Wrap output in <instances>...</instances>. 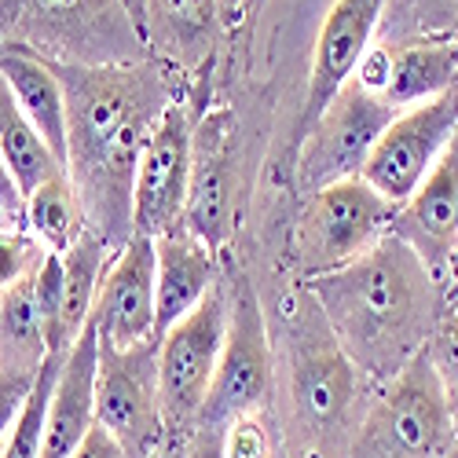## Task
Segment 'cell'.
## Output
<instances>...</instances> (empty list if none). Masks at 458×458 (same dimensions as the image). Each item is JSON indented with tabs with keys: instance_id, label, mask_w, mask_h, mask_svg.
<instances>
[{
	"instance_id": "obj_1",
	"label": "cell",
	"mask_w": 458,
	"mask_h": 458,
	"mask_svg": "<svg viewBox=\"0 0 458 458\" xmlns=\"http://www.w3.org/2000/svg\"><path fill=\"white\" fill-rule=\"evenodd\" d=\"M66 92V176L89 220L114 253L132 239L136 173L180 78L162 63L73 66L52 63Z\"/></svg>"
},
{
	"instance_id": "obj_2",
	"label": "cell",
	"mask_w": 458,
	"mask_h": 458,
	"mask_svg": "<svg viewBox=\"0 0 458 458\" xmlns=\"http://www.w3.org/2000/svg\"><path fill=\"white\" fill-rule=\"evenodd\" d=\"M309 293L352 367L377 389L426 352L433 330L451 312L447 286L396 235H386L341 272L312 279Z\"/></svg>"
},
{
	"instance_id": "obj_3",
	"label": "cell",
	"mask_w": 458,
	"mask_h": 458,
	"mask_svg": "<svg viewBox=\"0 0 458 458\" xmlns=\"http://www.w3.org/2000/svg\"><path fill=\"white\" fill-rule=\"evenodd\" d=\"M0 48L73 66L150 59L125 0H0Z\"/></svg>"
},
{
	"instance_id": "obj_4",
	"label": "cell",
	"mask_w": 458,
	"mask_h": 458,
	"mask_svg": "<svg viewBox=\"0 0 458 458\" xmlns=\"http://www.w3.org/2000/svg\"><path fill=\"white\" fill-rule=\"evenodd\" d=\"M396 206L363 180H337L301 202L290 235V264L301 283L341 272L393 235Z\"/></svg>"
},
{
	"instance_id": "obj_5",
	"label": "cell",
	"mask_w": 458,
	"mask_h": 458,
	"mask_svg": "<svg viewBox=\"0 0 458 458\" xmlns=\"http://www.w3.org/2000/svg\"><path fill=\"white\" fill-rule=\"evenodd\" d=\"M227 283L216 279V286L202 297L195 312H187L176 327H169L158 337V396L165 429L173 433H195L199 414L206 407V396L213 389L216 363L227 341Z\"/></svg>"
},
{
	"instance_id": "obj_6",
	"label": "cell",
	"mask_w": 458,
	"mask_h": 458,
	"mask_svg": "<svg viewBox=\"0 0 458 458\" xmlns=\"http://www.w3.org/2000/svg\"><path fill=\"white\" fill-rule=\"evenodd\" d=\"M396 114L400 110H393L381 96H374L356 78H349V85L323 106L312 129L297 140V162H293L297 195L309 199L337 180L360 176L374 143L393 125Z\"/></svg>"
},
{
	"instance_id": "obj_7",
	"label": "cell",
	"mask_w": 458,
	"mask_h": 458,
	"mask_svg": "<svg viewBox=\"0 0 458 458\" xmlns=\"http://www.w3.org/2000/svg\"><path fill=\"white\" fill-rule=\"evenodd\" d=\"M227 341L216 363L213 389L195 429H227L246 414H257L272 386V337L253 283L235 272L227 279Z\"/></svg>"
},
{
	"instance_id": "obj_8",
	"label": "cell",
	"mask_w": 458,
	"mask_h": 458,
	"mask_svg": "<svg viewBox=\"0 0 458 458\" xmlns=\"http://www.w3.org/2000/svg\"><path fill=\"white\" fill-rule=\"evenodd\" d=\"M195 99L180 96L169 103L136 173L132 199V235L162 239L183 227V209L191 195V173H195Z\"/></svg>"
},
{
	"instance_id": "obj_9",
	"label": "cell",
	"mask_w": 458,
	"mask_h": 458,
	"mask_svg": "<svg viewBox=\"0 0 458 458\" xmlns=\"http://www.w3.org/2000/svg\"><path fill=\"white\" fill-rule=\"evenodd\" d=\"M96 426H103L132 458H150L165 437L158 396V341L136 349L99 345L96 374Z\"/></svg>"
},
{
	"instance_id": "obj_10",
	"label": "cell",
	"mask_w": 458,
	"mask_h": 458,
	"mask_svg": "<svg viewBox=\"0 0 458 458\" xmlns=\"http://www.w3.org/2000/svg\"><path fill=\"white\" fill-rule=\"evenodd\" d=\"M454 132H458V89L400 110L393 125L374 143L360 176L381 199L400 209L418 191V183L433 173Z\"/></svg>"
},
{
	"instance_id": "obj_11",
	"label": "cell",
	"mask_w": 458,
	"mask_h": 458,
	"mask_svg": "<svg viewBox=\"0 0 458 458\" xmlns=\"http://www.w3.org/2000/svg\"><path fill=\"white\" fill-rule=\"evenodd\" d=\"M360 370L337 345L316 297L304 290L293 304V407L304 426L334 429L360 393Z\"/></svg>"
},
{
	"instance_id": "obj_12",
	"label": "cell",
	"mask_w": 458,
	"mask_h": 458,
	"mask_svg": "<svg viewBox=\"0 0 458 458\" xmlns=\"http://www.w3.org/2000/svg\"><path fill=\"white\" fill-rule=\"evenodd\" d=\"M367 429H374V440L393 458H437L447 447L454 429L451 396L429 352H418L389 386H381Z\"/></svg>"
},
{
	"instance_id": "obj_13",
	"label": "cell",
	"mask_w": 458,
	"mask_h": 458,
	"mask_svg": "<svg viewBox=\"0 0 458 458\" xmlns=\"http://www.w3.org/2000/svg\"><path fill=\"white\" fill-rule=\"evenodd\" d=\"M158 319V253L155 239L132 235L110 257L106 276L99 283L92 323L99 330V345L136 349L155 337Z\"/></svg>"
},
{
	"instance_id": "obj_14",
	"label": "cell",
	"mask_w": 458,
	"mask_h": 458,
	"mask_svg": "<svg viewBox=\"0 0 458 458\" xmlns=\"http://www.w3.org/2000/svg\"><path fill=\"white\" fill-rule=\"evenodd\" d=\"M393 0H334L312 52V70H309V92H304V106L297 118V140L312 129V122L323 114V106L349 85L360 59L374 45V33L386 19ZM293 140V143H297Z\"/></svg>"
},
{
	"instance_id": "obj_15",
	"label": "cell",
	"mask_w": 458,
	"mask_h": 458,
	"mask_svg": "<svg viewBox=\"0 0 458 458\" xmlns=\"http://www.w3.org/2000/svg\"><path fill=\"white\" fill-rule=\"evenodd\" d=\"M220 0H143V41L155 63L176 78L206 81L227 41Z\"/></svg>"
},
{
	"instance_id": "obj_16",
	"label": "cell",
	"mask_w": 458,
	"mask_h": 458,
	"mask_svg": "<svg viewBox=\"0 0 458 458\" xmlns=\"http://www.w3.org/2000/svg\"><path fill=\"white\" fill-rule=\"evenodd\" d=\"M393 235L403 239L426 260V268L451 290L458 260V132L433 165V173L396 209Z\"/></svg>"
},
{
	"instance_id": "obj_17",
	"label": "cell",
	"mask_w": 458,
	"mask_h": 458,
	"mask_svg": "<svg viewBox=\"0 0 458 458\" xmlns=\"http://www.w3.org/2000/svg\"><path fill=\"white\" fill-rule=\"evenodd\" d=\"M235 165H232V114L216 110L195 122V173L183 209V232L220 253L232 232Z\"/></svg>"
},
{
	"instance_id": "obj_18",
	"label": "cell",
	"mask_w": 458,
	"mask_h": 458,
	"mask_svg": "<svg viewBox=\"0 0 458 458\" xmlns=\"http://www.w3.org/2000/svg\"><path fill=\"white\" fill-rule=\"evenodd\" d=\"M96 374H99V330L89 323L73 349L63 360L52 407H48V437L41 458H73L81 440L96 426Z\"/></svg>"
},
{
	"instance_id": "obj_19",
	"label": "cell",
	"mask_w": 458,
	"mask_h": 458,
	"mask_svg": "<svg viewBox=\"0 0 458 458\" xmlns=\"http://www.w3.org/2000/svg\"><path fill=\"white\" fill-rule=\"evenodd\" d=\"M158 253V319L155 337H162L169 327H176L187 312H195L202 297L216 286V253L202 246L191 232H169L155 239Z\"/></svg>"
},
{
	"instance_id": "obj_20",
	"label": "cell",
	"mask_w": 458,
	"mask_h": 458,
	"mask_svg": "<svg viewBox=\"0 0 458 458\" xmlns=\"http://www.w3.org/2000/svg\"><path fill=\"white\" fill-rule=\"evenodd\" d=\"M386 48H389V73L381 99L393 110H407L458 89V37L422 33Z\"/></svg>"
},
{
	"instance_id": "obj_21",
	"label": "cell",
	"mask_w": 458,
	"mask_h": 458,
	"mask_svg": "<svg viewBox=\"0 0 458 458\" xmlns=\"http://www.w3.org/2000/svg\"><path fill=\"white\" fill-rule=\"evenodd\" d=\"M0 78L8 81L33 129L45 136L55 158L66 165V92L55 66L22 48H0Z\"/></svg>"
},
{
	"instance_id": "obj_22",
	"label": "cell",
	"mask_w": 458,
	"mask_h": 458,
	"mask_svg": "<svg viewBox=\"0 0 458 458\" xmlns=\"http://www.w3.org/2000/svg\"><path fill=\"white\" fill-rule=\"evenodd\" d=\"M114 250L96 235L85 232L70 253H63V297H59V323L55 334L48 337V352L66 356L73 349V341L81 337V330L92 323L99 283L106 276Z\"/></svg>"
},
{
	"instance_id": "obj_23",
	"label": "cell",
	"mask_w": 458,
	"mask_h": 458,
	"mask_svg": "<svg viewBox=\"0 0 458 458\" xmlns=\"http://www.w3.org/2000/svg\"><path fill=\"white\" fill-rule=\"evenodd\" d=\"M41 268V264H37ZM48 360V337L41 304H37V272L0 290V370L37 374Z\"/></svg>"
},
{
	"instance_id": "obj_24",
	"label": "cell",
	"mask_w": 458,
	"mask_h": 458,
	"mask_svg": "<svg viewBox=\"0 0 458 458\" xmlns=\"http://www.w3.org/2000/svg\"><path fill=\"white\" fill-rule=\"evenodd\" d=\"M0 155H4V162L26 199L41 183L66 173V165L55 158V150L45 143V136L33 129V122L15 103L4 78H0Z\"/></svg>"
},
{
	"instance_id": "obj_25",
	"label": "cell",
	"mask_w": 458,
	"mask_h": 458,
	"mask_svg": "<svg viewBox=\"0 0 458 458\" xmlns=\"http://www.w3.org/2000/svg\"><path fill=\"white\" fill-rule=\"evenodd\" d=\"M26 232L41 242L48 253H70L78 246V239L89 232V220H85V209H81V199L73 191L70 176H55L48 183H41L26 199Z\"/></svg>"
},
{
	"instance_id": "obj_26",
	"label": "cell",
	"mask_w": 458,
	"mask_h": 458,
	"mask_svg": "<svg viewBox=\"0 0 458 458\" xmlns=\"http://www.w3.org/2000/svg\"><path fill=\"white\" fill-rule=\"evenodd\" d=\"M66 356L48 352L45 367L37 370L33 389L15 418V426L8 429L4 444H0V458H41L45 454V437H48V407H52V393H55V381L63 370Z\"/></svg>"
},
{
	"instance_id": "obj_27",
	"label": "cell",
	"mask_w": 458,
	"mask_h": 458,
	"mask_svg": "<svg viewBox=\"0 0 458 458\" xmlns=\"http://www.w3.org/2000/svg\"><path fill=\"white\" fill-rule=\"evenodd\" d=\"M45 246L37 242L22 227H12V232H0V290H8L12 283H19L22 276L37 272V264L45 260Z\"/></svg>"
},
{
	"instance_id": "obj_28",
	"label": "cell",
	"mask_w": 458,
	"mask_h": 458,
	"mask_svg": "<svg viewBox=\"0 0 458 458\" xmlns=\"http://www.w3.org/2000/svg\"><path fill=\"white\" fill-rule=\"evenodd\" d=\"M426 352H429V360H433V367H437V374L444 381L447 396H458V309H451L440 319V327L433 330Z\"/></svg>"
},
{
	"instance_id": "obj_29",
	"label": "cell",
	"mask_w": 458,
	"mask_h": 458,
	"mask_svg": "<svg viewBox=\"0 0 458 458\" xmlns=\"http://www.w3.org/2000/svg\"><path fill=\"white\" fill-rule=\"evenodd\" d=\"M224 458H276L272 437L264 429L260 414H246L227 426L224 433Z\"/></svg>"
},
{
	"instance_id": "obj_30",
	"label": "cell",
	"mask_w": 458,
	"mask_h": 458,
	"mask_svg": "<svg viewBox=\"0 0 458 458\" xmlns=\"http://www.w3.org/2000/svg\"><path fill=\"white\" fill-rule=\"evenodd\" d=\"M33 381H37V374H30V370H0V444H4L8 429L15 426Z\"/></svg>"
},
{
	"instance_id": "obj_31",
	"label": "cell",
	"mask_w": 458,
	"mask_h": 458,
	"mask_svg": "<svg viewBox=\"0 0 458 458\" xmlns=\"http://www.w3.org/2000/svg\"><path fill=\"white\" fill-rule=\"evenodd\" d=\"M0 213H4L15 227H22V216H26V195L19 191V183H15V176H12L8 162H4V155H0Z\"/></svg>"
},
{
	"instance_id": "obj_32",
	"label": "cell",
	"mask_w": 458,
	"mask_h": 458,
	"mask_svg": "<svg viewBox=\"0 0 458 458\" xmlns=\"http://www.w3.org/2000/svg\"><path fill=\"white\" fill-rule=\"evenodd\" d=\"M73 458H132V454L114 440L103 426H92V433L81 440V447L73 451Z\"/></svg>"
},
{
	"instance_id": "obj_33",
	"label": "cell",
	"mask_w": 458,
	"mask_h": 458,
	"mask_svg": "<svg viewBox=\"0 0 458 458\" xmlns=\"http://www.w3.org/2000/svg\"><path fill=\"white\" fill-rule=\"evenodd\" d=\"M224 433L227 429H195L183 458H224Z\"/></svg>"
},
{
	"instance_id": "obj_34",
	"label": "cell",
	"mask_w": 458,
	"mask_h": 458,
	"mask_svg": "<svg viewBox=\"0 0 458 458\" xmlns=\"http://www.w3.org/2000/svg\"><path fill=\"white\" fill-rule=\"evenodd\" d=\"M220 8H224V19H227V26H239L242 19H246V12H250V0H220Z\"/></svg>"
},
{
	"instance_id": "obj_35",
	"label": "cell",
	"mask_w": 458,
	"mask_h": 458,
	"mask_svg": "<svg viewBox=\"0 0 458 458\" xmlns=\"http://www.w3.org/2000/svg\"><path fill=\"white\" fill-rule=\"evenodd\" d=\"M129 4V12H132V19L140 22V30H143V0H125Z\"/></svg>"
},
{
	"instance_id": "obj_36",
	"label": "cell",
	"mask_w": 458,
	"mask_h": 458,
	"mask_svg": "<svg viewBox=\"0 0 458 458\" xmlns=\"http://www.w3.org/2000/svg\"><path fill=\"white\" fill-rule=\"evenodd\" d=\"M433 8H444L447 15H454V19H458V0H433Z\"/></svg>"
},
{
	"instance_id": "obj_37",
	"label": "cell",
	"mask_w": 458,
	"mask_h": 458,
	"mask_svg": "<svg viewBox=\"0 0 458 458\" xmlns=\"http://www.w3.org/2000/svg\"><path fill=\"white\" fill-rule=\"evenodd\" d=\"M12 227H15V224H12L4 213H0V232H12Z\"/></svg>"
},
{
	"instance_id": "obj_38",
	"label": "cell",
	"mask_w": 458,
	"mask_h": 458,
	"mask_svg": "<svg viewBox=\"0 0 458 458\" xmlns=\"http://www.w3.org/2000/svg\"><path fill=\"white\" fill-rule=\"evenodd\" d=\"M260 8V0H250V12H257Z\"/></svg>"
},
{
	"instance_id": "obj_39",
	"label": "cell",
	"mask_w": 458,
	"mask_h": 458,
	"mask_svg": "<svg viewBox=\"0 0 458 458\" xmlns=\"http://www.w3.org/2000/svg\"><path fill=\"white\" fill-rule=\"evenodd\" d=\"M454 276H458V260H454ZM454 276H451V283H454Z\"/></svg>"
}]
</instances>
